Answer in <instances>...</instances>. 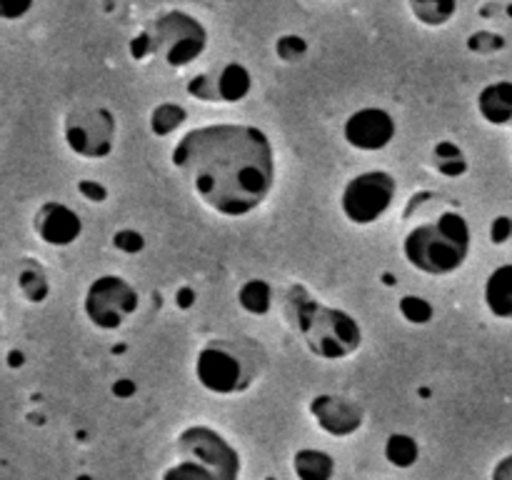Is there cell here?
Returning <instances> with one entry per match:
<instances>
[{
  "mask_svg": "<svg viewBox=\"0 0 512 480\" xmlns=\"http://www.w3.org/2000/svg\"><path fill=\"white\" fill-rule=\"evenodd\" d=\"M170 160L195 198L225 218L250 215L273 193L275 150L258 125L193 128L175 143Z\"/></svg>",
  "mask_w": 512,
  "mask_h": 480,
  "instance_id": "cell-1",
  "label": "cell"
},
{
  "mask_svg": "<svg viewBox=\"0 0 512 480\" xmlns=\"http://www.w3.org/2000/svg\"><path fill=\"white\" fill-rule=\"evenodd\" d=\"M283 313L305 348L320 360H345L363 345L358 320L340 308H330L313 298L303 285H293L285 295Z\"/></svg>",
  "mask_w": 512,
  "mask_h": 480,
  "instance_id": "cell-2",
  "label": "cell"
},
{
  "mask_svg": "<svg viewBox=\"0 0 512 480\" xmlns=\"http://www.w3.org/2000/svg\"><path fill=\"white\" fill-rule=\"evenodd\" d=\"M473 233L458 210H445L428 223H420L405 235L403 258L413 270L425 275H450L465 265Z\"/></svg>",
  "mask_w": 512,
  "mask_h": 480,
  "instance_id": "cell-3",
  "label": "cell"
},
{
  "mask_svg": "<svg viewBox=\"0 0 512 480\" xmlns=\"http://www.w3.org/2000/svg\"><path fill=\"white\" fill-rule=\"evenodd\" d=\"M208 28L185 10H165L130 38L128 53L135 63L158 58L173 70H183L208 50Z\"/></svg>",
  "mask_w": 512,
  "mask_h": 480,
  "instance_id": "cell-4",
  "label": "cell"
},
{
  "mask_svg": "<svg viewBox=\"0 0 512 480\" xmlns=\"http://www.w3.org/2000/svg\"><path fill=\"white\" fill-rule=\"evenodd\" d=\"M268 365L253 338H213L195 355V378L213 395H240L253 388Z\"/></svg>",
  "mask_w": 512,
  "mask_h": 480,
  "instance_id": "cell-5",
  "label": "cell"
},
{
  "mask_svg": "<svg viewBox=\"0 0 512 480\" xmlns=\"http://www.w3.org/2000/svg\"><path fill=\"white\" fill-rule=\"evenodd\" d=\"M238 448L208 425H188L175 438V460L160 480H240Z\"/></svg>",
  "mask_w": 512,
  "mask_h": 480,
  "instance_id": "cell-6",
  "label": "cell"
},
{
  "mask_svg": "<svg viewBox=\"0 0 512 480\" xmlns=\"http://www.w3.org/2000/svg\"><path fill=\"white\" fill-rule=\"evenodd\" d=\"M118 123L105 105H78L63 120V138L70 153L83 160H103L115 150Z\"/></svg>",
  "mask_w": 512,
  "mask_h": 480,
  "instance_id": "cell-7",
  "label": "cell"
},
{
  "mask_svg": "<svg viewBox=\"0 0 512 480\" xmlns=\"http://www.w3.org/2000/svg\"><path fill=\"white\" fill-rule=\"evenodd\" d=\"M398 180L388 170H365L345 183L340 210L353 225H373L393 208Z\"/></svg>",
  "mask_w": 512,
  "mask_h": 480,
  "instance_id": "cell-8",
  "label": "cell"
},
{
  "mask_svg": "<svg viewBox=\"0 0 512 480\" xmlns=\"http://www.w3.org/2000/svg\"><path fill=\"white\" fill-rule=\"evenodd\" d=\"M140 305L138 290L123 275H100L88 285L83 313L98 330H118L128 323Z\"/></svg>",
  "mask_w": 512,
  "mask_h": 480,
  "instance_id": "cell-9",
  "label": "cell"
},
{
  "mask_svg": "<svg viewBox=\"0 0 512 480\" xmlns=\"http://www.w3.org/2000/svg\"><path fill=\"white\" fill-rule=\"evenodd\" d=\"M253 90V75L238 60L210 68L205 73L193 75L185 85V93L190 98L200 100V103H220V105H235L243 103Z\"/></svg>",
  "mask_w": 512,
  "mask_h": 480,
  "instance_id": "cell-10",
  "label": "cell"
},
{
  "mask_svg": "<svg viewBox=\"0 0 512 480\" xmlns=\"http://www.w3.org/2000/svg\"><path fill=\"white\" fill-rule=\"evenodd\" d=\"M398 125L395 118L385 108H360L350 113L343 123V138L345 143L360 153H378L385 150L395 140Z\"/></svg>",
  "mask_w": 512,
  "mask_h": 480,
  "instance_id": "cell-11",
  "label": "cell"
},
{
  "mask_svg": "<svg viewBox=\"0 0 512 480\" xmlns=\"http://www.w3.org/2000/svg\"><path fill=\"white\" fill-rule=\"evenodd\" d=\"M310 415H313L315 425L330 438H350L365 423L363 408L355 400L335 393L315 395L310 400Z\"/></svg>",
  "mask_w": 512,
  "mask_h": 480,
  "instance_id": "cell-12",
  "label": "cell"
},
{
  "mask_svg": "<svg viewBox=\"0 0 512 480\" xmlns=\"http://www.w3.org/2000/svg\"><path fill=\"white\" fill-rule=\"evenodd\" d=\"M33 230L45 245L68 248L83 235V220L70 205L60 200H45L33 215Z\"/></svg>",
  "mask_w": 512,
  "mask_h": 480,
  "instance_id": "cell-13",
  "label": "cell"
},
{
  "mask_svg": "<svg viewBox=\"0 0 512 480\" xmlns=\"http://www.w3.org/2000/svg\"><path fill=\"white\" fill-rule=\"evenodd\" d=\"M478 113L485 123L512 125V80H493L478 93Z\"/></svg>",
  "mask_w": 512,
  "mask_h": 480,
  "instance_id": "cell-14",
  "label": "cell"
},
{
  "mask_svg": "<svg viewBox=\"0 0 512 480\" xmlns=\"http://www.w3.org/2000/svg\"><path fill=\"white\" fill-rule=\"evenodd\" d=\"M485 308L498 320H512V263L498 265L483 288Z\"/></svg>",
  "mask_w": 512,
  "mask_h": 480,
  "instance_id": "cell-15",
  "label": "cell"
},
{
  "mask_svg": "<svg viewBox=\"0 0 512 480\" xmlns=\"http://www.w3.org/2000/svg\"><path fill=\"white\" fill-rule=\"evenodd\" d=\"M293 473L298 480H333L335 458L325 450L303 448L293 455Z\"/></svg>",
  "mask_w": 512,
  "mask_h": 480,
  "instance_id": "cell-16",
  "label": "cell"
},
{
  "mask_svg": "<svg viewBox=\"0 0 512 480\" xmlns=\"http://www.w3.org/2000/svg\"><path fill=\"white\" fill-rule=\"evenodd\" d=\"M408 8L425 28H445L458 13V0H408Z\"/></svg>",
  "mask_w": 512,
  "mask_h": 480,
  "instance_id": "cell-17",
  "label": "cell"
},
{
  "mask_svg": "<svg viewBox=\"0 0 512 480\" xmlns=\"http://www.w3.org/2000/svg\"><path fill=\"white\" fill-rule=\"evenodd\" d=\"M273 288L260 278L245 280L238 288V305L250 315H268L273 308Z\"/></svg>",
  "mask_w": 512,
  "mask_h": 480,
  "instance_id": "cell-18",
  "label": "cell"
},
{
  "mask_svg": "<svg viewBox=\"0 0 512 480\" xmlns=\"http://www.w3.org/2000/svg\"><path fill=\"white\" fill-rule=\"evenodd\" d=\"M383 453H385V460H388L393 468L408 470L420 460V445L413 435L393 433L388 440H385Z\"/></svg>",
  "mask_w": 512,
  "mask_h": 480,
  "instance_id": "cell-19",
  "label": "cell"
},
{
  "mask_svg": "<svg viewBox=\"0 0 512 480\" xmlns=\"http://www.w3.org/2000/svg\"><path fill=\"white\" fill-rule=\"evenodd\" d=\"M435 170L445 178H463L468 173V158H465L463 148L453 140H440L433 150Z\"/></svg>",
  "mask_w": 512,
  "mask_h": 480,
  "instance_id": "cell-20",
  "label": "cell"
},
{
  "mask_svg": "<svg viewBox=\"0 0 512 480\" xmlns=\"http://www.w3.org/2000/svg\"><path fill=\"white\" fill-rule=\"evenodd\" d=\"M185 120H188V110L180 103L165 100V103L155 105L153 113H150V133L158 135V138H168V135H173Z\"/></svg>",
  "mask_w": 512,
  "mask_h": 480,
  "instance_id": "cell-21",
  "label": "cell"
},
{
  "mask_svg": "<svg viewBox=\"0 0 512 480\" xmlns=\"http://www.w3.org/2000/svg\"><path fill=\"white\" fill-rule=\"evenodd\" d=\"M18 288H20V293H23V298L28 300V303H43V300L48 298V293H50L48 278H45L43 270L35 268V265H25V268L20 270V273H18Z\"/></svg>",
  "mask_w": 512,
  "mask_h": 480,
  "instance_id": "cell-22",
  "label": "cell"
},
{
  "mask_svg": "<svg viewBox=\"0 0 512 480\" xmlns=\"http://www.w3.org/2000/svg\"><path fill=\"white\" fill-rule=\"evenodd\" d=\"M398 310L410 325H428L435 315L433 303L425 300L423 295H403L398 303Z\"/></svg>",
  "mask_w": 512,
  "mask_h": 480,
  "instance_id": "cell-23",
  "label": "cell"
},
{
  "mask_svg": "<svg viewBox=\"0 0 512 480\" xmlns=\"http://www.w3.org/2000/svg\"><path fill=\"white\" fill-rule=\"evenodd\" d=\"M305 53H308V43H305V38H300V35H280L278 40H275V55H278L283 63H298V60L305 58Z\"/></svg>",
  "mask_w": 512,
  "mask_h": 480,
  "instance_id": "cell-24",
  "label": "cell"
},
{
  "mask_svg": "<svg viewBox=\"0 0 512 480\" xmlns=\"http://www.w3.org/2000/svg\"><path fill=\"white\" fill-rule=\"evenodd\" d=\"M505 38L500 33H493V30H478L468 38V50L478 55H493L500 53L505 48Z\"/></svg>",
  "mask_w": 512,
  "mask_h": 480,
  "instance_id": "cell-25",
  "label": "cell"
},
{
  "mask_svg": "<svg viewBox=\"0 0 512 480\" xmlns=\"http://www.w3.org/2000/svg\"><path fill=\"white\" fill-rule=\"evenodd\" d=\"M113 245L120 250V253L135 255L145 248V238L133 228H123L113 235Z\"/></svg>",
  "mask_w": 512,
  "mask_h": 480,
  "instance_id": "cell-26",
  "label": "cell"
},
{
  "mask_svg": "<svg viewBox=\"0 0 512 480\" xmlns=\"http://www.w3.org/2000/svg\"><path fill=\"white\" fill-rule=\"evenodd\" d=\"M33 5L35 0H0V20H5V23L23 20L33 10Z\"/></svg>",
  "mask_w": 512,
  "mask_h": 480,
  "instance_id": "cell-27",
  "label": "cell"
},
{
  "mask_svg": "<svg viewBox=\"0 0 512 480\" xmlns=\"http://www.w3.org/2000/svg\"><path fill=\"white\" fill-rule=\"evenodd\" d=\"M490 240H493L495 245L512 243V218L510 215H498V218H493V223H490Z\"/></svg>",
  "mask_w": 512,
  "mask_h": 480,
  "instance_id": "cell-28",
  "label": "cell"
},
{
  "mask_svg": "<svg viewBox=\"0 0 512 480\" xmlns=\"http://www.w3.org/2000/svg\"><path fill=\"white\" fill-rule=\"evenodd\" d=\"M78 193L83 195L88 203H105V198H108V188H105L103 183H98V180H80Z\"/></svg>",
  "mask_w": 512,
  "mask_h": 480,
  "instance_id": "cell-29",
  "label": "cell"
},
{
  "mask_svg": "<svg viewBox=\"0 0 512 480\" xmlns=\"http://www.w3.org/2000/svg\"><path fill=\"white\" fill-rule=\"evenodd\" d=\"M490 480H512V453L495 463L493 473H490Z\"/></svg>",
  "mask_w": 512,
  "mask_h": 480,
  "instance_id": "cell-30",
  "label": "cell"
},
{
  "mask_svg": "<svg viewBox=\"0 0 512 480\" xmlns=\"http://www.w3.org/2000/svg\"><path fill=\"white\" fill-rule=\"evenodd\" d=\"M195 300H198V293H195L190 285H183V288H178V293H175V305H178V308H183V310L193 308Z\"/></svg>",
  "mask_w": 512,
  "mask_h": 480,
  "instance_id": "cell-31",
  "label": "cell"
},
{
  "mask_svg": "<svg viewBox=\"0 0 512 480\" xmlns=\"http://www.w3.org/2000/svg\"><path fill=\"white\" fill-rule=\"evenodd\" d=\"M113 393L118 395L120 400H128L130 395L135 393V383L133 380H128V378H123V380H118V383L113 385Z\"/></svg>",
  "mask_w": 512,
  "mask_h": 480,
  "instance_id": "cell-32",
  "label": "cell"
},
{
  "mask_svg": "<svg viewBox=\"0 0 512 480\" xmlns=\"http://www.w3.org/2000/svg\"><path fill=\"white\" fill-rule=\"evenodd\" d=\"M505 13H508V18H510V20H512V3H510V5H508V8H505Z\"/></svg>",
  "mask_w": 512,
  "mask_h": 480,
  "instance_id": "cell-33",
  "label": "cell"
},
{
  "mask_svg": "<svg viewBox=\"0 0 512 480\" xmlns=\"http://www.w3.org/2000/svg\"><path fill=\"white\" fill-rule=\"evenodd\" d=\"M265 480H275V478H265Z\"/></svg>",
  "mask_w": 512,
  "mask_h": 480,
  "instance_id": "cell-34",
  "label": "cell"
}]
</instances>
